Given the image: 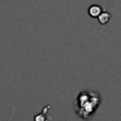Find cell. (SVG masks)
Returning a JSON list of instances; mask_svg holds the SVG:
<instances>
[{
	"label": "cell",
	"mask_w": 121,
	"mask_h": 121,
	"mask_svg": "<svg viewBox=\"0 0 121 121\" xmlns=\"http://www.w3.org/2000/svg\"><path fill=\"white\" fill-rule=\"evenodd\" d=\"M87 100H88V94H87V93H81L80 96H79V99H78V104L80 105L81 109H83V113H85V111H86V107H88L87 111H88V115H89L91 113L94 112L95 107L98 106L99 99H98V98H96V99H93V98L91 96L89 102H87ZM83 113L81 114V117H83Z\"/></svg>",
	"instance_id": "6da1fadb"
},
{
	"label": "cell",
	"mask_w": 121,
	"mask_h": 121,
	"mask_svg": "<svg viewBox=\"0 0 121 121\" xmlns=\"http://www.w3.org/2000/svg\"><path fill=\"white\" fill-rule=\"evenodd\" d=\"M102 12V8L99 6V5H92L89 8H88V14L92 17V18H98Z\"/></svg>",
	"instance_id": "7a4b0ae2"
},
{
	"label": "cell",
	"mask_w": 121,
	"mask_h": 121,
	"mask_svg": "<svg viewBox=\"0 0 121 121\" xmlns=\"http://www.w3.org/2000/svg\"><path fill=\"white\" fill-rule=\"evenodd\" d=\"M98 20H99V22L101 25H105V24H107L111 20V14L108 12H101V14L98 17Z\"/></svg>",
	"instance_id": "3957f363"
},
{
	"label": "cell",
	"mask_w": 121,
	"mask_h": 121,
	"mask_svg": "<svg viewBox=\"0 0 121 121\" xmlns=\"http://www.w3.org/2000/svg\"><path fill=\"white\" fill-rule=\"evenodd\" d=\"M34 121H46V118L43 117V114H38V115H35Z\"/></svg>",
	"instance_id": "277c9868"
}]
</instances>
